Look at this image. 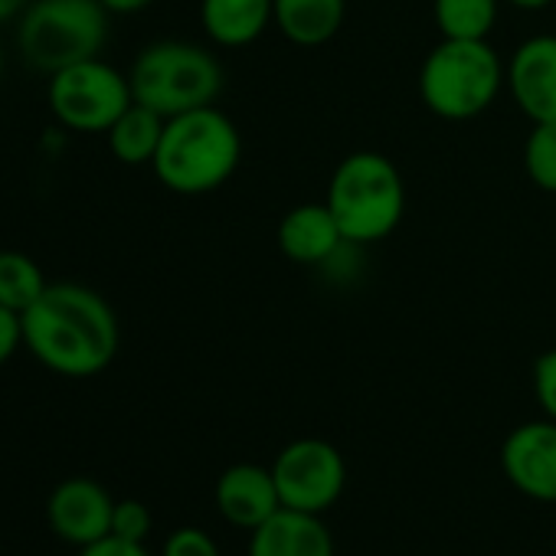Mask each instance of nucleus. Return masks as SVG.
I'll list each match as a JSON object with an SVG mask.
<instances>
[{"instance_id":"nucleus-1","label":"nucleus","mask_w":556,"mask_h":556,"mask_svg":"<svg viewBox=\"0 0 556 556\" xmlns=\"http://www.w3.org/2000/svg\"><path fill=\"white\" fill-rule=\"evenodd\" d=\"M24 348L53 374L89 380L112 367L122 348L115 308L89 286L56 282L21 315Z\"/></svg>"},{"instance_id":"nucleus-2","label":"nucleus","mask_w":556,"mask_h":556,"mask_svg":"<svg viewBox=\"0 0 556 556\" xmlns=\"http://www.w3.org/2000/svg\"><path fill=\"white\" fill-rule=\"evenodd\" d=\"M242 161V135L229 115L213 105L164 122L161 148L151 161L154 177L180 197L219 190Z\"/></svg>"},{"instance_id":"nucleus-3","label":"nucleus","mask_w":556,"mask_h":556,"mask_svg":"<svg viewBox=\"0 0 556 556\" xmlns=\"http://www.w3.org/2000/svg\"><path fill=\"white\" fill-rule=\"evenodd\" d=\"M325 203L348 245H374L387 239L406 213L403 174L387 154L354 151L334 167Z\"/></svg>"},{"instance_id":"nucleus-4","label":"nucleus","mask_w":556,"mask_h":556,"mask_svg":"<svg viewBox=\"0 0 556 556\" xmlns=\"http://www.w3.org/2000/svg\"><path fill=\"white\" fill-rule=\"evenodd\" d=\"M504 86V63L488 40H442L419 70L422 105L445 122L484 115Z\"/></svg>"},{"instance_id":"nucleus-5","label":"nucleus","mask_w":556,"mask_h":556,"mask_svg":"<svg viewBox=\"0 0 556 556\" xmlns=\"http://www.w3.org/2000/svg\"><path fill=\"white\" fill-rule=\"evenodd\" d=\"M131 96L164 118L213 105L223 92L219 60L197 43L157 40L131 63Z\"/></svg>"},{"instance_id":"nucleus-6","label":"nucleus","mask_w":556,"mask_h":556,"mask_svg":"<svg viewBox=\"0 0 556 556\" xmlns=\"http://www.w3.org/2000/svg\"><path fill=\"white\" fill-rule=\"evenodd\" d=\"M109 17L99 0H30L17 24L21 56L47 76L96 60L109 40Z\"/></svg>"},{"instance_id":"nucleus-7","label":"nucleus","mask_w":556,"mask_h":556,"mask_svg":"<svg viewBox=\"0 0 556 556\" xmlns=\"http://www.w3.org/2000/svg\"><path fill=\"white\" fill-rule=\"evenodd\" d=\"M47 102L66 131L105 135L135 102L131 79L102 56L83 60L50 76Z\"/></svg>"},{"instance_id":"nucleus-8","label":"nucleus","mask_w":556,"mask_h":556,"mask_svg":"<svg viewBox=\"0 0 556 556\" xmlns=\"http://www.w3.org/2000/svg\"><path fill=\"white\" fill-rule=\"evenodd\" d=\"M271 478L282 507L325 514L348 488V462L338 445L325 439H295L271 462Z\"/></svg>"},{"instance_id":"nucleus-9","label":"nucleus","mask_w":556,"mask_h":556,"mask_svg":"<svg viewBox=\"0 0 556 556\" xmlns=\"http://www.w3.org/2000/svg\"><path fill=\"white\" fill-rule=\"evenodd\" d=\"M501 471L517 494L556 504V422L543 416L514 426L501 442Z\"/></svg>"},{"instance_id":"nucleus-10","label":"nucleus","mask_w":556,"mask_h":556,"mask_svg":"<svg viewBox=\"0 0 556 556\" xmlns=\"http://www.w3.org/2000/svg\"><path fill=\"white\" fill-rule=\"evenodd\" d=\"M112 494L92 478H66L47 497L50 530L63 543H73L79 549L112 533Z\"/></svg>"},{"instance_id":"nucleus-11","label":"nucleus","mask_w":556,"mask_h":556,"mask_svg":"<svg viewBox=\"0 0 556 556\" xmlns=\"http://www.w3.org/2000/svg\"><path fill=\"white\" fill-rule=\"evenodd\" d=\"M504 86L523 118L556 122V37L523 40L504 66Z\"/></svg>"},{"instance_id":"nucleus-12","label":"nucleus","mask_w":556,"mask_h":556,"mask_svg":"<svg viewBox=\"0 0 556 556\" xmlns=\"http://www.w3.org/2000/svg\"><path fill=\"white\" fill-rule=\"evenodd\" d=\"M213 501H216V510L223 514L226 523L249 530V533L255 527H262L271 514L282 510V497H278L271 468H262L252 462L229 465L216 478Z\"/></svg>"},{"instance_id":"nucleus-13","label":"nucleus","mask_w":556,"mask_h":556,"mask_svg":"<svg viewBox=\"0 0 556 556\" xmlns=\"http://www.w3.org/2000/svg\"><path fill=\"white\" fill-rule=\"evenodd\" d=\"M275 242L286 258L299 265H325L348 245L328 203H299L278 223Z\"/></svg>"},{"instance_id":"nucleus-14","label":"nucleus","mask_w":556,"mask_h":556,"mask_svg":"<svg viewBox=\"0 0 556 556\" xmlns=\"http://www.w3.org/2000/svg\"><path fill=\"white\" fill-rule=\"evenodd\" d=\"M249 556H334V536L321 514L282 507L252 530Z\"/></svg>"},{"instance_id":"nucleus-15","label":"nucleus","mask_w":556,"mask_h":556,"mask_svg":"<svg viewBox=\"0 0 556 556\" xmlns=\"http://www.w3.org/2000/svg\"><path fill=\"white\" fill-rule=\"evenodd\" d=\"M271 24V0H200V27L223 50L255 43Z\"/></svg>"},{"instance_id":"nucleus-16","label":"nucleus","mask_w":556,"mask_h":556,"mask_svg":"<svg viewBox=\"0 0 556 556\" xmlns=\"http://www.w3.org/2000/svg\"><path fill=\"white\" fill-rule=\"evenodd\" d=\"M271 21L295 47H325L348 21V0H271Z\"/></svg>"},{"instance_id":"nucleus-17","label":"nucleus","mask_w":556,"mask_h":556,"mask_svg":"<svg viewBox=\"0 0 556 556\" xmlns=\"http://www.w3.org/2000/svg\"><path fill=\"white\" fill-rule=\"evenodd\" d=\"M164 115H157L148 105L131 102V109L105 131L109 138V151L115 161L128 164V167H141L151 164L157 148H161V135H164Z\"/></svg>"},{"instance_id":"nucleus-18","label":"nucleus","mask_w":556,"mask_h":556,"mask_svg":"<svg viewBox=\"0 0 556 556\" xmlns=\"http://www.w3.org/2000/svg\"><path fill=\"white\" fill-rule=\"evenodd\" d=\"M501 0H432V21L442 40H488Z\"/></svg>"},{"instance_id":"nucleus-19","label":"nucleus","mask_w":556,"mask_h":556,"mask_svg":"<svg viewBox=\"0 0 556 556\" xmlns=\"http://www.w3.org/2000/svg\"><path fill=\"white\" fill-rule=\"evenodd\" d=\"M47 275L27 252L17 249H0V305L24 315L43 292H47Z\"/></svg>"},{"instance_id":"nucleus-20","label":"nucleus","mask_w":556,"mask_h":556,"mask_svg":"<svg viewBox=\"0 0 556 556\" xmlns=\"http://www.w3.org/2000/svg\"><path fill=\"white\" fill-rule=\"evenodd\" d=\"M523 170L543 193H556V122L533 125L523 141Z\"/></svg>"},{"instance_id":"nucleus-21","label":"nucleus","mask_w":556,"mask_h":556,"mask_svg":"<svg viewBox=\"0 0 556 556\" xmlns=\"http://www.w3.org/2000/svg\"><path fill=\"white\" fill-rule=\"evenodd\" d=\"M112 533L131 543H144L151 533V510L141 501H115Z\"/></svg>"},{"instance_id":"nucleus-22","label":"nucleus","mask_w":556,"mask_h":556,"mask_svg":"<svg viewBox=\"0 0 556 556\" xmlns=\"http://www.w3.org/2000/svg\"><path fill=\"white\" fill-rule=\"evenodd\" d=\"M533 396L543 416L556 422V348L543 351L533 364Z\"/></svg>"},{"instance_id":"nucleus-23","label":"nucleus","mask_w":556,"mask_h":556,"mask_svg":"<svg viewBox=\"0 0 556 556\" xmlns=\"http://www.w3.org/2000/svg\"><path fill=\"white\" fill-rule=\"evenodd\" d=\"M161 556H219V546L213 536L200 527H180L164 540Z\"/></svg>"},{"instance_id":"nucleus-24","label":"nucleus","mask_w":556,"mask_h":556,"mask_svg":"<svg viewBox=\"0 0 556 556\" xmlns=\"http://www.w3.org/2000/svg\"><path fill=\"white\" fill-rule=\"evenodd\" d=\"M17 348H24V321L17 312L0 305V367L17 354Z\"/></svg>"},{"instance_id":"nucleus-25","label":"nucleus","mask_w":556,"mask_h":556,"mask_svg":"<svg viewBox=\"0 0 556 556\" xmlns=\"http://www.w3.org/2000/svg\"><path fill=\"white\" fill-rule=\"evenodd\" d=\"M79 556H151V553L144 549V543H131V540H122V536L109 533V536L83 546Z\"/></svg>"},{"instance_id":"nucleus-26","label":"nucleus","mask_w":556,"mask_h":556,"mask_svg":"<svg viewBox=\"0 0 556 556\" xmlns=\"http://www.w3.org/2000/svg\"><path fill=\"white\" fill-rule=\"evenodd\" d=\"M99 4L109 11V14H118V17H131V14H141L148 11L154 0H99Z\"/></svg>"},{"instance_id":"nucleus-27","label":"nucleus","mask_w":556,"mask_h":556,"mask_svg":"<svg viewBox=\"0 0 556 556\" xmlns=\"http://www.w3.org/2000/svg\"><path fill=\"white\" fill-rule=\"evenodd\" d=\"M30 4V0H0V24L14 21L17 14H24V8Z\"/></svg>"},{"instance_id":"nucleus-28","label":"nucleus","mask_w":556,"mask_h":556,"mask_svg":"<svg viewBox=\"0 0 556 556\" xmlns=\"http://www.w3.org/2000/svg\"><path fill=\"white\" fill-rule=\"evenodd\" d=\"M504 4H510L514 11H527V14H533V11H546L553 0H504Z\"/></svg>"},{"instance_id":"nucleus-29","label":"nucleus","mask_w":556,"mask_h":556,"mask_svg":"<svg viewBox=\"0 0 556 556\" xmlns=\"http://www.w3.org/2000/svg\"><path fill=\"white\" fill-rule=\"evenodd\" d=\"M0 76H4V47H0Z\"/></svg>"}]
</instances>
